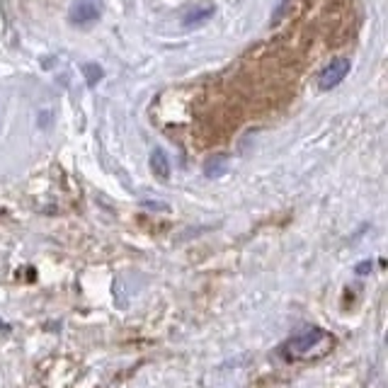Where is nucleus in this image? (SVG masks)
<instances>
[{
    "label": "nucleus",
    "instance_id": "nucleus-4",
    "mask_svg": "<svg viewBox=\"0 0 388 388\" xmlns=\"http://www.w3.org/2000/svg\"><path fill=\"white\" fill-rule=\"evenodd\" d=\"M151 170H153V175L163 177V180L170 175V160H168L163 148H155L153 153H151Z\"/></svg>",
    "mask_w": 388,
    "mask_h": 388
},
{
    "label": "nucleus",
    "instance_id": "nucleus-1",
    "mask_svg": "<svg viewBox=\"0 0 388 388\" xmlns=\"http://www.w3.org/2000/svg\"><path fill=\"white\" fill-rule=\"evenodd\" d=\"M335 347V337L328 330L320 328H306L296 335H292L282 345V354L289 362H315L330 354Z\"/></svg>",
    "mask_w": 388,
    "mask_h": 388
},
{
    "label": "nucleus",
    "instance_id": "nucleus-3",
    "mask_svg": "<svg viewBox=\"0 0 388 388\" xmlns=\"http://www.w3.org/2000/svg\"><path fill=\"white\" fill-rule=\"evenodd\" d=\"M102 15V0H75L70 8V25L75 27H90L92 22H97Z\"/></svg>",
    "mask_w": 388,
    "mask_h": 388
},
{
    "label": "nucleus",
    "instance_id": "nucleus-6",
    "mask_svg": "<svg viewBox=\"0 0 388 388\" xmlns=\"http://www.w3.org/2000/svg\"><path fill=\"white\" fill-rule=\"evenodd\" d=\"M83 73H86L88 88H95L97 83H100V80H102V68H100V66H95V64H88Z\"/></svg>",
    "mask_w": 388,
    "mask_h": 388
},
{
    "label": "nucleus",
    "instance_id": "nucleus-2",
    "mask_svg": "<svg viewBox=\"0 0 388 388\" xmlns=\"http://www.w3.org/2000/svg\"><path fill=\"white\" fill-rule=\"evenodd\" d=\"M350 70H352L350 59H345V56H337V59H333L323 70H320V75H318V90H323V92L335 90V88L340 86L342 80L350 75Z\"/></svg>",
    "mask_w": 388,
    "mask_h": 388
},
{
    "label": "nucleus",
    "instance_id": "nucleus-5",
    "mask_svg": "<svg viewBox=\"0 0 388 388\" xmlns=\"http://www.w3.org/2000/svg\"><path fill=\"white\" fill-rule=\"evenodd\" d=\"M211 15H214V8L211 5L202 8V10H192L190 15L182 20V25H185V27H197V25H202V22L211 20Z\"/></svg>",
    "mask_w": 388,
    "mask_h": 388
},
{
    "label": "nucleus",
    "instance_id": "nucleus-7",
    "mask_svg": "<svg viewBox=\"0 0 388 388\" xmlns=\"http://www.w3.org/2000/svg\"><path fill=\"white\" fill-rule=\"evenodd\" d=\"M367 270H372V265H369V262H362V265L357 267V272H359V274H367Z\"/></svg>",
    "mask_w": 388,
    "mask_h": 388
}]
</instances>
